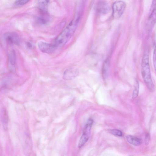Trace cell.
Returning <instances> with one entry per match:
<instances>
[{
  "instance_id": "1",
  "label": "cell",
  "mask_w": 156,
  "mask_h": 156,
  "mask_svg": "<svg viewBox=\"0 0 156 156\" xmlns=\"http://www.w3.org/2000/svg\"><path fill=\"white\" fill-rule=\"evenodd\" d=\"M79 20V17L75 18L56 38L53 44L56 48L63 46L70 40L76 30Z\"/></svg>"
},
{
  "instance_id": "2",
  "label": "cell",
  "mask_w": 156,
  "mask_h": 156,
  "mask_svg": "<svg viewBox=\"0 0 156 156\" xmlns=\"http://www.w3.org/2000/svg\"><path fill=\"white\" fill-rule=\"evenodd\" d=\"M141 73L143 80L148 89L151 92H153L154 90V86L151 77L149 57L147 54H144L143 57Z\"/></svg>"
},
{
  "instance_id": "3",
  "label": "cell",
  "mask_w": 156,
  "mask_h": 156,
  "mask_svg": "<svg viewBox=\"0 0 156 156\" xmlns=\"http://www.w3.org/2000/svg\"><path fill=\"white\" fill-rule=\"evenodd\" d=\"M93 122V120L91 118H90L88 119L78 143V147L79 148L82 147L88 140L90 134V129Z\"/></svg>"
},
{
  "instance_id": "4",
  "label": "cell",
  "mask_w": 156,
  "mask_h": 156,
  "mask_svg": "<svg viewBox=\"0 0 156 156\" xmlns=\"http://www.w3.org/2000/svg\"><path fill=\"white\" fill-rule=\"evenodd\" d=\"M126 7L125 2L121 0L114 2L112 6V16L115 19L120 18L123 13Z\"/></svg>"
},
{
  "instance_id": "5",
  "label": "cell",
  "mask_w": 156,
  "mask_h": 156,
  "mask_svg": "<svg viewBox=\"0 0 156 156\" xmlns=\"http://www.w3.org/2000/svg\"><path fill=\"white\" fill-rule=\"evenodd\" d=\"M38 46L41 51L47 53H52L56 48L53 44H50L43 41H41L38 43Z\"/></svg>"
},
{
  "instance_id": "6",
  "label": "cell",
  "mask_w": 156,
  "mask_h": 156,
  "mask_svg": "<svg viewBox=\"0 0 156 156\" xmlns=\"http://www.w3.org/2000/svg\"><path fill=\"white\" fill-rule=\"evenodd\" d=\"M79 70L76 68H70L66 69L63 74L64 80H70L73 79L78 75Z\"/></svg>"
},
{
  "instance_id": "7",
  "label": "cell",
  "mask_w": 156,
  "mask_h": 156,
  "mask_svg": "<svg viewBox=\"0 0 156 156\" xmlns=\"http://www.w3.org/2000/svg\"><path fill=\"white\" fill-rule=\"evenodd\" d=\"M4 37L7 43L10 44H18L19 43V38L18 35L13 33H8L4 35Z\"/></svg>"
},
{
  "instance_id": "8",
  "label": "cell",
  "mask_w": 156,
  "mask_h": 156,
  "mask_svg": "<svg viewBox=\"0 0 156 156\" xmlns=\"http://www.w3.org/2000/svg\"><path fill=\"white\" fill-rule=\"evenodd\" d=\"M126 139L129 143L135 146H139L142 143V141L141 139L131 135L127 136Z\"/></svg>"
},
{
  "instance_id": "9",
  "label": "cell",
  "mask_w": 156,
  "mask_h": 156,
  "mask_svg": "<svg viewBox=\"0 0 156 156\" xmlns=\"http://www.w3.org/2000/svg\"><path fill=\"white\" fill-rule=\"evenodd\" d=\"M98 9L99 12L102 14H106L109 10L108 5L104 2H100L98 5Z\"/></svg>"
},
{
  "instance_id": "10",
  "label": "cell",
  "mask_w": 156,
  "mask_h": 156,
  "mask_svg": "<svg viewBox=\"0 0 156 156\" xmlns=\"http://www.w3.org/2000/svg\"><path fill=\"white\" fill-rule=\"evenodd\" d=\"M50 0H38L39 8L43 12H45L47 10L48 4Z\"/></svg>"
},
{
  "instance_id": "11",
  "label": "cell",
  "mask_w": 156,
  "mask_h": 156,
  "mask_svg": "<svg viewBox=\"0 0 156 156\" xmlns=\"http://www.w3.org/2000/svg\"><path fill=\"white\" fill-rule=\"evenodd\" d=\"M9 58L11 64L12 65L15 64L16 62V54L14 49H12L10 51Z\"/></svg>"
},
{
  "instance_id": "12",
  "label": "cell",
  "mask_w": 156,
  "mask_h": 156,
  "mask_svg": "<svg viewBox=\"0 0 156 156\" xmlns=\"http://www.w3.org/2000/svg\"><path fill=\"white\" fill-rule=\"evenodd\" d=\"M108 60H106L104 63L102 69V73L103 77L105 78L107 75L109 63Z\"/></svg>"
},
{
  "instance_id": "13",
  "label": "cell",
  "mask_w": 156,
  "mask_h": 156,
  "mask_svg": "<svg viewBox=\"0 0 156 156\" xmlns=\"http://www.w3.org/2000/svg\"><path fill=\"white\" fill-rule=\"evenodd\" d=\"M135 89L133 91V98H135L138 95L139 89V83L137 80H136L134 85Z\"/></svg>"
},
{
  "instance_id": "14",
  "label": "cell",
  "mask_w": 156,
  "mask_h": 156,
  "mask_svg": "<svg viewBox=\"0 0 156 156\" xmlns=\"http://www.w3.org/2000/svg\"><path fill=\"white\" fill-rule=\"evenodd\" d=\"M110 132L112 134L116 136H122V131L118 129H114L111 130Z\"/></svg>"
},
{
  "instance_id": "15",
  "label": "cell",
  "mask_w": 156,
  "mask_h": 156,
  "mask_svg": "<svg viewBox=\"0 0 156 156\" xmlns=\"http://www.w3.org/2000/svg\"><path fill=\"white\" fill-rule=\"evenodd\" d=\"M30 0H18L15 2V4L17 6H22L27 3Z\"/></svg>"
},
{
  "instance_id": "16",
  "label": "cell",
  "mask_w": 156,
  "mask_h": 156,
  "mask_svg": "<svg viewBox=\"0 0 156 156\" xmlns=\"http://www.w3.org/2000/svg\"><path fill=\"white\" fill-rule=\"evenodd\" d=\"M156 49L155 48L154 51V54H153V63L154 64V67L155 69H156Z\"/></svg>"
},
{
  "instance_id": "17",
  "label": "cell",
  "mask_w": 156,
  "mask_h": 156,
  "mask_svg": "<svg viewBox=\"0 0 156 156\" xmlns=\"http://www.w3.org/2000/svg\"><path fill=\"white\" fill-rule=\"evenodd\" d=\"M150 139V137L148 134H147L146 135L145 138V144L146 145L148 144Z\"/></svg>"
},
{
  "instance_id": "18",
  "label": "cell",
  "mask_w": 156,
  "mask_h": 156,
  "mask_svg": "<svg viewBox=\"0 0 156 156\" xmlns=\"http://www.w3.org/2000/svg\"><path fill=\"white\" fill-rule=\"evenodd\" d=\"M27 45L28 48H31L32 47V44L29 42H27Z\"/></svg>"
}]
</instances>
